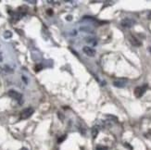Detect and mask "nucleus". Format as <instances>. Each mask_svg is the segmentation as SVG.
Listing matches in <instances>:
<instances>
[{
    "label": "nucleus",
    "instance_id": "2",
    "mask_svg": "<svg viewBox=\"0 0 151 150\" xmlns=\"http://www.w3.org/2000/svg\"><path fill=\"white\" fill-rule=\"evenodd\" d=\"M9 96L11 97V98L17 100L20 104H22V95L21 94L18 93V92H16L14 90H9Z\"/></svg>",
    "mask_w": 151,
    "mask_h": 150
},
{
    "label": "nucleus",
    "instance_id": "14",
    "mask_svg": "<svg viewBox=\"0 0 151 150\" xmlns=\"http://www.w3.org/2000/svg\"><path fill=\"white\" fill-rule=\"evenodd\" d=\"M96 150H108V147L107 146H100V145H98L96 146Z\"/></svg>",
    "mask_w": 151,
    "mask_h": 150
},
{
    "label": "nucleus",
    "instance_id": "13",
    "mask_svg": "<svg viewBox=\"0 0 151 150\" xmlns=\"http://www.w3.org/2000/svg\"><path fill=\"white\" fill-rule=\"evenodd\" d=\"M43 69V65L42 64H36L35 65V67H34V70H35V71L36 72H38V71H40Z\"/></svg>",
    "mask_w": 151,
    "mask_h": 150
},
{
    "label": "nucleus",
    "instance_id": "19",
    "mask_svg": "<svg viewBox=\"0 0 151 150\" xmlns=\"http://www.w3.org/2000/svg\"><path fill=\"white\" fill-rule=\"evenodd\" d=\"M124 145H125V146H127V147H128V148H129L130 150H133V147H132V146H131L129 145V144H128V143H125V144H124Z\"/></svg>",
    "mask_w": 151,
    "mask_h": 150
},
{
    "label": "nucleus",
    "instance_id": "12",
    "mask_svg": "<svg viewBox=\"0 0 151 150\" xmlns=\"http://www.w3.org/2000/svg\"><path fill=\"white\" fill-rule=\"evenodd\" d=\"M85 40L87 41V43H90L93 45H96V39H94V38H86Z\"/></svg>",
    "mask_w": 151,
    "mask_h": 150
},
{
    "label": "nucleus",
    "instance_id": "9",
    "mask_svg": "<svg viewBox=\"0 0 151 150\" xmlns=\"http://www.w3.org/2000/svg\"><path fill=\"white\" fill-rule=\"evenodd\" d=\"M98 132H99V127H98L97 125H95L94 127L92 128V136L93 138H96L97 134H98Z\"/></svg>",
    "mask_w": 151,
    "mask_h": 150
},
{
    "label": "nucleus",
    "instance_id": "21",
    "mask_svg": "<svg viewBox=\"0 0 151 150\" xmlns=\"http://www.w3.org/2000/svg\"><path fill=\"white\" fill-rule=\"evenodd\" d=\"M22 80H23V82H24L25 83H28V80H27V78H26V77L22 76Z\"/></svg>",
    "mask_w": 151,
    "mask_h": 150
},
{
    "label": "nucleus",
    "instance_id": "5",
    "mask_svg": "<svg viewBox=\"0 0 151 150\" xmlns=\"http://www.w3.org/2000/svg\"><path fill=\"white\" fill-rule=\"evenodd\" d=\"M126 83H127V79H125V78H121V79H118L113 82V85L115 87H118V88L124 87Z\"/></svg>",
    "mask_w": 151,
    "mask_h": 150
},
{
    "label": "nucleus",
    "instance_id": "23",
    "mask_svg": "<svg viewBox=\"0 0 151 150\" xmlns=\"http://www.w3.org/2000/svg\"><path fill=\"white\" fill-rule=\"evenodd\" d=\"M28 3H32V4H35V1H27Z\"/></svg>",
    "mask_w": 151,
    "mask_h": 150
},
{
    "label": "nucleus",
    "instance_id": "20",
    "mask_svg": "<svg viewBox=\"0 0 151 150\" xmlns=\"http://www.w3.org/2000/svg\"><path fill=\"white\" fill-rule=\"evenodd\" d=\"M57 114H59V118H60V119L61 120H62L63 119H64V118H63V115H62V114H61L60 112H59V113H57Z\"/></svg>",
    "mask_w": 151,
    "mask_h": 150
},
{
    "label": "nucleus",
    "instance_id": "8",
    "mask_svg": "<svg viewBox=\"0 0 151 150\" xmlns=\"http://www.w3.org/2000/svg\"><path fill=\"white\" fill-rule=\"evenodd\" d=\"M130 42H131V44L133 45V47H141V45H142V43L133 35L130 36Z\"/></svg>",
    "mask_w": 151,
    "mask_h": 150
},
{
    "label": "nucleus",
    "instance_id": "18",
    "mask_svg": "<svg viewBox=\"0 0 151 150\" xmlns=\"http://www.w3.org/2000/svg\"><path fill=\"white\" fill-rule=\"evenodd\" d=\"M66 20L69 21H72V15H68V16L66 17Z\"/></svg>",
    "mask_w": 151,
    "mask_h": 150
},
{
    "label": "nucleus",
    "instance_id": "7",
    "mask_svg": "<svg viewBox=\"0 0 151 150\" xmlns=\"http://www.w3.org/2000/svg\"><path fill=\"white\" fill-rule=\"evenodd\" d=\"M13 69L9 65H4L0 67V73H13Z\"/></svg>",
    "mask_w": 151,
    "mask_h": 150
},
{
    "label": "nucleus",
    "instance_id": "4",
    "mask_svg": "<svg viewBox=\"0 0 151 150\" xmlns=\"http://www.w3.org/2000/svg\"><path fill=\"white\" fill-rule=\"evenodd\" d=\"M135 21L132 20V19H128V18L123 19L121 22V26L124 27V28H131V27H133V25H135Z\"/></svg>",
    "mask_w": 151,
    "mask_h": 150
},
{
    "label": "nucleus",
    "instance_id": "16",
    "mask_svg": "<svg viewBox=\"0 0 151 150\" xmlns=\"http://www.w3.org/2000/svg\"><path fill=\"white\" fill-rule=\"evenodd\" d=\"M108 119H111V120H113L114 122H117V120H118V119L116 118V117H114L113 115H108Z\"/></svg>",
    "mask_w": 151,
    "mask_h": 150
},
{
    "label": "nucleus",
    "instance_id": "24",
    "mask_svg": "<svg viewBox=\"0 0 151 150\" xmlns=\"http://www.w3.org/2000/svg\"><path fill=\"white\" fill-rule=\"evenodd\" d=\"M20 150H28V149H27L26 147H22V148H21Z\"/></svg>",
    "mask_w": 151,
    "mask_h": 150
},
{
    "label": "nucleus",
    "instance_id": "1",
    "mask_svg": "<svg viewBox=\"0 0 151 150\" xmlns=\"http://www.w3.org/2000/svg\"><path fill=\"white\" fill-rule=\"evenodd\" d=\"M147 89V84H143L141 86H137L135 89V96L137 98H140L143 96V95L146 93V91Z\"/></svg>",
    "mask_w": 151,
    "mask_h": 150
},
{
    "label": "nucleus",
    "instance_id": "10",
    "mask_svg": "<svg viewBox=\"0 0 151 150\" xmlns=\"http://www.w3.org/2000/svg\"><path fill=\"white\" fill-rule=\"evenodd\" d=\"M80 31L82 32H84V33H93L94 31H93V29L89 26H82L80 28Z\"/></svg>",
    "mask_w": 151,
    "mask_h": 150
},
{
    "label": "nucleus",
    "instance_id": "6",
    "mask_svg": "<svg viewBox=\"0 0 151 150\" xmlns=\"http://www.w3.org/2000/svg\"><path fill=\"white\" fill-rule=\"evenodd\" d=\"M84 54H86L88 57H94L96 55V50L92 47H84L83 48Z\"/></svg>",
    "mask_w": 151,
    "mask_h": 150
},
{
    "label": "nucleus",
    "instance_id": "22",
    "mask_svg": "<svg viewBox=\"0 0 151 150\" xmlns=\"http://www.w3.org/2000/svg\"><path fill=\"white\" fill-rule=\"evenodd\" d=\"M3 60V56H2V54L0 53V62H1Z\"/></svg>",
    "mask_w": 151,
    "mask_h": 150
},
{
    "label": "nucleus",
    "instance_id": "11",
    "mask_svg": "<svg viewBox=\"0 0 151 150\" xmlns=\"http://www.w3.org/2000/svg\"><path fill=\"white\" fill-rule=\"evenodd\" d=\"M12 37V33H11L10 31H6L4 33V38L6 39H9Z\"/></svg>",
    "mask_w": 151,
    "mask_h": 150
},
{
    "label": "nucleus",
    "instance_id": "3",
    "mask_svg": "<svg viewBox=\"0 0 151 150\" xmlns=\"http://www.w3.org/2000/svg\"><path fill=\"white\" fill-rule=\"evenodd\" d=\"M34 112V109L33 108H25L24 110H22V112L21 113V120H26L29 119Z\"/></svg>",
    "mask_w": 151,
    "mask_h": 150
},
{
    "label": "nucleus",
    "instance_id": "17",
    "mask_svg": "<svg viewBox=\"0 0 151 150\" xmlns=\"http://www.w3.org/2000/svg\"><path fill=\"white\" fill-rule=\"evenodd\" d=\"M46 12H47V14H48L49 16H52V15H53V10H52V9H47V10H46Z\"/></svg>",
    "mask_w": 151,
    "mask_h": 150
},
{
    "label": "nucleus",
    "instance_id": "15",
    "mask_svg": "<svg viewBox=\"0 0 151 150\" xmlns=\"http://www.w3.org/2000/svg\"><path fill=\"white\" fill-rule=\"evenodd\" d=\"M66 137H67V135H62V136H60L59 139H57V143H59V144L62 143L63 141L66 139Z\"/></svg>",
    "mask_w": 151,
    "mask_h": 150
}]
</instances>
